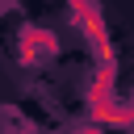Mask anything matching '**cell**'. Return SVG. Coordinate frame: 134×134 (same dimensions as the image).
Returning a JSON list of instances; mask_svg holds the SVG:
<instances>
[{"label": "cell", "mask_w": 134, "mask_h": 134, "mask_svg": "<svg viewBox=\"0 0 134 134\" xmlns=\"http://www.w3.org/2000/svg\"><path fill=\"white\" fill-rule=\"evenodd\" d=\"M71 21L88 38V46L100 54V80H96V88H109L113 84V46H109V29H105V17H100L96 0H71Z\"/></svg>", "instance_id": "6da1fadb"}, {"label": "cell", "mask_w": 134, "mask_h": 134, "mask_svg": "<svg viewBox=\"0 0 134 134\" xmlns=\"http://www.w3.org/2000/svg\"><path fill=\"white\" fill-rule=\"evenodd\" d=\"M21 54H25V59L54 54V34H50V29H34V25H25V29H21Z\"/></svg>", "instance_id": "7a4b0ae2"}]
</instances>
